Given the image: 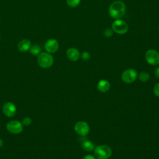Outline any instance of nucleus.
<instances>
[{
    "label": "nucleus",
    "instance_id": "f257e3e1",
    "mask_svg": "<svg viewBox=\"0 0 159 159\" xmlns=\"http://www.w3.org/2000/svg\"><path fill=\"white\" fill-rule=\"evenodd\" d=\"M126 11L125 3L121 1H116L112 2L109 7V14L114 19H119L124 16Z\"/></svg>",
    "mask_w": 159,
    "mask_h": 159
},
{
    "label": "nucleus",
    "instance_id": "f03ea898",
    "mask_svg": "<svg viewBox=\"0 0 159 159\" xmlns=\"http://www.w3.org/2000/svg\"><path fill=\"white\" fill-rule=\"evenodd\" d=\"M112 153V149L106 145H98L94 149V155L97 159H108Z\"/></svg>",
    "mask_w": 159,
    "mask_h": 159
},
{
    "label": "nucleus",
    "instance_id": "7ed1b4c3",
    "mask_svg": "<svg viewBox=\"0 0 159 159\" xmlns=\"http://www.w3.org/2000/svg\"><path fill=\"white\" fill-rule=\"evenodd\" d=\"M54 61L53 57L48 53H41L37 58L39 65L43 68H48L53 65Z\"/></svg>",
    "mask_w": 159,
    "mask_h": 159
},
{
    "label": "nucleus",
    "instance_id": "20e7f679",
    "mask_svg": "<svg viewBox=\"0 0 159 159\" xmlns=\"http://www.w3.org/2000/svg\"><path fill=\"white\" fill-rule=\"evenodd\" d=\"M112 29L118 34H124L128 31L129 27L124 20L119 19H116L112 23Z\"/></svg>",
    "mask_w": 159,
    "mask_h": 159
},
{
    "label": "nucleus",
    "instance_id": "39448f33",
    "mask_svg": "<svg viewBox=\"0 0 159 159\" xmlns=\"http://www.w3.org/2000/svg\"><path fill=\"white\" fill-rule=\"evenodd\" d=\"M137 75V72L135 69L128 68L122 72L121 78L124 83L129 84L134 82L136 80Z\"/></svg>",
    "mask_w": 159,
    "mask_h": 159
},
{
    "label": "nucleus",
    "instance_id": "423d86ee",
    "mask_svg": "<svg viewBox=\"0 0 159 159\" xmlns=\"http://www.w3.org/2000/svg\"><path fill=\"white\" fill-rule=\"evenodd\" d=\"M145 58L147 62L151 65H157L159 64V53L154 49L147 50L145 55Z\"/></svg>",
    "mask_w": 159,
    "mask_h": 159
},
{
    "label": "nucleus",
    "instance_id": "0eeeda50",
    "mask_svg": "<svg viewBox=\"0 0 159 159\" xmlns=\"http://www.w3.org/2000/svg\"><path fill=\"white\" fill-rule=\"evenodd\" d=\"M74 129L76 134L81 137H84L89 134L90 128L87 122L80 120L75 124Z\"/></svg>",
    "mask_w": 159,
    "mask_h": 159
},
{
    "label": "nucleus",
    "instance_id": "6e6552de",
    "mask_svg": "<svg viewBox=\"0 0 159 159\" xmlns=\"http://www.w3.org/2000/svg\"><path fill=\"white\" fill-rule=\"evenodd\" d=\"M6 128L9 132L17 134L22 132L24 129V125L20 121L14 120L7 122L6 124Z\"/></svg>",
    "mask_w": 159,
    "mask_h": 159
},
{
    "label": "nucleus",
    "instance_id": "1a4fd4ad",
    "mask_svg": "<svg viewBox=\"0 0 159 159\" xmlns=\"http://www.w3.org/2000/svg\"><path fill=\"white\" fill-rule=\"evenodd\" d=\"M16 111L17 109L16 105L11 102H7L5 103L2 107L3 113L8 117H13L16 114Z\"/></svg>",
    "mask_w": 159,
    "mask_h": 159
},
{
    "label": "nucleus",
    "instance_id": "9d476101",
    "mask_svg": "<svg viewBox=\"0 0 159 159\" xmlns=\"http://www.w3.org/2000/svg\"><path fill=\"white\" fill-rule=\"evenodd\" d=\"M45 49L48 53H55L59 48V43L58 41L54 39H48L45 43Z\"/></svg>",
    "mask_w": 159,
    "mask_h": 159
},
{
    "label": "nucleus",
    "instance_id": "9b49d317",
    "mask_svg": "<svg viewBox=\"0 0 159 159\" xmlns=\"http://www.w3.org/2000/svg\"><path fill=\"white\" fill-rule=\"evenodd\" d=\"M66 53L67 58L72 61H76L80 58V53L79 50L74 47L69 48L66 50Z\"/></svg>",
    "mask_w": 159,
    "mask_h": 159
},
{
    "label": "nucleus",
    "instance_id": "f8f14e48",
    "mask_svg": "<svg viewBox=\"0 0 159 159\" xmlns=\"http://www.w3.org/2000/svg\"><path fill=\"white\" fill-rule=\"evenodd\" d=\"M111 87L109 82L106 80H101L99 81L97 84V88L101 93H106L107 92Z\"/></svg>",
    "mask_w": 159,
    "mask_h": 159
},
{
    "label": "nucleus",
    "instance_id": "ddd939ff",
    "mask_svg": "<svg viewBox=\"0 0 159 159\" xmlns=\"http://www.w3.org/2000/svg\"><path fill=\"white\" fill-rule=\"evenodd\" d=\"M31 47V43L28 39H22L18 43V49L22 52L28 51Z\"/></svg>",
    "mask_w": 159,
    "mask_h": 159
},
{
    "label": "nucleus",
    "instance_id": "4468645a",
    "mask_svg": "<svg viewBox=\"0 0 159 159\" xmlns=\"http://www.w3.org/2000/svg\"><path fill=\"white\" fill-rule=\"evenodd\" d=\"M81 147L87 152H91L94 149V143L90 140H84L81 143Z\"/></svg>",
    "mask_w": 159,
    "mask_h": 159
},
{
    "label": "nucleus",
    "instance_id": "2eb2a0df",
    "mask_svg": "<svg viewBox=\"0 0 159 159\" xmlns=\"http://www.w3.org/2000/svg\"><path fill=\"white\" fill-rule=\"evenodd\" d=\"M139 80L142 82H147L150 79V75L147 71H141L137 75Z\"/></svg>",
    "mask_w": 159,
    "mask_h": 159
},
{
    "label": "nucleus",
    "instance_id": "dca6fc26",
    "mask_svg": "<svg viewBox=\"0 0 159 159\" xmlns=\"http://www.w3.org/2000/svg\"><path fill=\"white\" fill-rule=\"evenodd\" d=\"M30 53L32 55H38L40 53V51H41V48L40 46H39L38 45L35 44V45H34L30 47Z\"/></svg>",
    "mask_w": 159,
    "mask_h": 159
},
{
    "label": "nucleus",
    "instance_id": "f3484780",
    "mask_svg": "<svg viewBox=\"0 0 159 159\" xmlns=\"http://www.w3.org/2000/svg\"><path fill=\"white\" fill-rule=\"evenodd\" d=\"M81 2V0H66L67 4L71 7H75L78 6Z\"/></svg>",
    "mask_w": 159,
    "mask_h": 159
},
{
    "label": "nucleus",
    "instance_id": "a211bd4d",
    "mask_svg": "<svg viewBox=\"0 0 159 159\" xmlns=\"http://www.w3.org/2000/svg\"><path fill=\"white\" fill-rule=\"evenodd\" d=\"M80 58L84 61H88L91 58V54L86 51L83 52L80 54Z\"/></svg>",
    "mask_w": 159,
    "mask_h": 159
},
{
    "label": "nucleus",
    "instance_id": "6ab92c4d",
    "mask_svg": "<svg viewBox=\"0 0 159 159\" xmlns=\"http://www.w3.org/2000/svg\"><path fill=\"white\" fill-rule=\"evenodd\" d=\"M113 32L114 31L112 30V29L107 28V29H104V30L103 32V34H104V37H111L113 35Z\"/></svg>",
    "mask_w": 159,
    "mask_h": 159
},
{
    "label": "nucleus",
    "instance_id": "aec40b11",
    "mask_svg": "<svg viewBox=\"0 0 159 159\" xmlns=\"http://www.w3.org/2000/svg\"><path fill=\"white\" fill-rule=\"evenodd\" d=\"M31 122H32V119L29 117H26L24 118L22 121L23 125H25V126H27V125H30L31 124Z\"/></svg>",
    "mask_w": 159,
    "mask_h": 159
},
{
    "label": "nucleus",
    "instance_id": "412c9836",
    "mask_svg": "<svg viewBox=\"0 0 159 159\" xmlns=\"http://www.w3.org/2000/svg\"><path fill=\"white\" fill-rule=\"evenodd\" d=\"M153 93L157 97L159 98V82L155 84L153 87Z\"/></svg>",
    "mask_w": 159,
    "mask_h": 159
},
{
    "label": "nucleus",
    "instance_id": "4be33fe9",
    "mask_svg": "<svg viewBox=\"0 0 159 159\" xmlns=\"http://www.w3.org/2000/svg\"><path fill=\"white\" fill-rule=\"evenodd\" d=\"M82 159H96V158L92 155L88 154V155H86L85 156H84Z\"/></svg>",
    "mask_w": 159,
    "mask_h": 159
},
{
    "label": "nucleus",
    "instance_id": "5701e85b",
    "mask_svg": "<svg viewBox=\"0 0 159 159\" xmlns=\"http://www.w3.org/2000/svg\"><path fill=\"white\" fill-rule=\"evenodd\" d=\"M154 75L157 78H159V66H158L155 70V72H154Z\"/></svg>",
    "mask_w": 159,
    "mask_h": 159
},
{
    "label": "nucleus",
    "instance_id": "b1692460",
    "mask_svg": "<svg viewBox=\"0 0 159 159\" xmlns=\"http://www.w3.org/2000/svg\"><path fill=\"white\" fill-rule=\"evenodd\" d=\"M3 146V141L1 139H0V148Z\"/></svg>",
    "mask_w": 159,
    "mask_h": 159
},
{
    "label": "nucleus",
    "instance_id": "393cba45",
    "mask_svg": "<svg viewBox=\"0 0 159 159\" xmlns=\"http://www.w3.org/2000/svg\"><path fill=\"white\" fill-rule=\"evenodd\" d=\"M158 30H159V25H158Z\"/></svg>",
    "mask_w": 159,
    "mask_h": 159
},
{
    "label": "nucleus",
    "instance_id": "a878e982",
    "mask_svg": "<svg viewBox=\"0 0 159 159\" xmlns=\"http://www.w3.org/2000/svg\"><path fill=\"white\" fill-rule=\"evenodd\" d=\"M0 129H1V127H0Z\"/></svg>",
    "mask_w": 159,
    "mask_h": 159
}]
</instances>
